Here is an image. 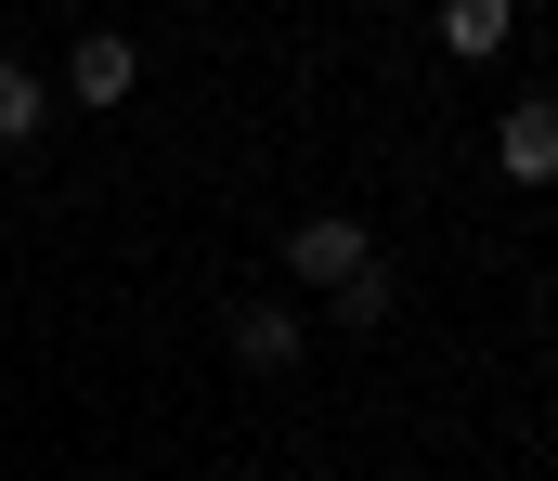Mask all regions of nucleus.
Here are the masks:
<instances>
[{
  "mask_svg": "<svg viewBox=\"0 0 558 481\" xmlns=\"http://www.w3.org/2000/svg\"><path fill=\"white\" fill-rule=\"evenodd\" d=\"M299 351H312L299 300H234V364H247V377H286Z\"/></svg>",
  "mask_w": 558,
  "mask_h": 481,
  "instance_id": "nucleus-4",
  "label": "nucleus"
},
{
  "mask_svg": "<svg viewBox=\"0 0 558 481\" xmlns=\"http://www.w3.org/2000/svg\"><path fill=\"white\" fill-rule=\"evenodd\" d=\"M325 313H338V338H377V325L403 313V287H390V261H364L351 287H325Z\"/></svg>",
  "mask_w": 558,
  "mask_h": 481,
  "instance_id": "nucleus-6",
  "label": "nucleus"
},
{
  "mask_svg": "<svg viewBox=\"0 0 558 481\" xmlns=\"http://www.w3.org/2000/svg\"><path fill=\"white\" fill-rule=\"evenodd\" d=\"M65 92H78V105H131V92H143V39L78 26V39H65Z\"/></svg>",
  "mask_w": 558,
  "mask_h": 481,
  "instance_id": "nucleus-2",
  "label": "nucleus"
},
{
  "mask_svg": "<svg viewBox=\"0 0 558 481\" xmlns=\"http://www.w3.org/2000/svg\"><path fill=\"white\" fill-rule=\"evenodd\" d=\"M274 261H286V287H312V300H325V287H351V274L377 261V235H364L351 208H312V221H286Z\"/></svg>",
  "mask_w": 558,
  "mask_h": 481,
  "instance_id": "nucleus-1",
  "label": "nucleus"
},
{
  "mask_svg": "<svg viewBox=\"0 0 558 481\" xmlns=\"http://www.w3.org/2000/svg\"><path fill=\"white\" fill-rule=\"evenodd\" d=\"M377 13H416V0H377Z\"/></svg>",
  "mask_w": 558,
  "mask_h": 481,
  "instance_id": "nucleus-8",
  "label": "nucleus"
},
{
  "mask_svg": "<svg viewBox=\"0 0 558 481\" xmlns=\"http://www.w3.org/2000/svg\"><path fill=\"white\" fill-rule=\"evenodd\" d=\"M494 169H507V182H558V92H520V105L494 118Z\"/></svg>",
  "mask_w": 558,
  "mask_h": 481,
  "instance_id": "nucleus-3",
  "label": "nucleus"
},
{
  "mask_svg": "<svg viewBox=\"0 0 558 481\" xmlns=\"http://www.w3.org/2000/svg\"><path fill=\"white\" fill-rule=\"evenodd\" d=\"M507 26H520V0H441V52H454V65H494Z\"/></svg>",
  "mask_w": 558,
  "mask_h": 481,
  "instance_id": "nucleus-5",
  "label": "nucleus"
},
{
  "mask_svg": "<svg viewBox=\"0 0 558 481\" xmlns=\"http://www.w3.org/2000/svg\"><path fill=\"white\" fill-rule=\"evenodd\" d=\"M0 144H39V79L0 52Z\"/></svg>",
  "mask_w": 558,
  "mask_h": 481,
  "instance_id": "nucleus-7",
  "label": "nucleus"
}]
</instances>
